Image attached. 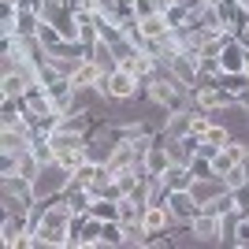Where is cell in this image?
Segmentation results:
<instances>
[{"instance_id": "obj_1", "label": "cell", "mask_w": 249, "mask_h": 249, "mask_svg": "<svg viewBox=\"0 0 249 249\" xmlns=\"http://www.w3.org/2000/svg\"><path fill=\"white\" fill-rule=\"evenodd\" d=\"M67 186H71V171H67V167H60L56 160H52V164L41 167V175L34 178V197H37V201L63 197V194H67Z\"/></svg>"}, {"instance_id": "obj_2", "label": "cell", "mask_w": 249, "mask_h": 249, "mask_svg": "<svg viewBox=\"0 0 249 249\" xmlns=\"http://www.w3.org/2000/svg\"><path fill=\"white\" fill-rule=\"evenodd\" d=\"M190 238H194V246H223V216L201 208L190 223Z\"/></svg>"}, {"instance_id": "obj_3", "label": "cell", "mask_w": 249, "mask_h": 249, "mask_svg": "<svg viewBox=\"0 0 249 249\" xmlns=\"http://www.w3.org/2000/svg\"><path fill=\"white\" fill-rule=\"evenodd\" d=\"M231 101H238V97L231 93L223 82H205L194 89V108H201V112H216V108H223Z\"/></svg>"}, {"instance_id": "obj_4", "label": "cell", "mask_w": 249, "mask_h": 249, "mask_svg": "<svg viewBox=\"0 0 249 249\" xmlns=\"http://www.w3.org/2000/svg\"><path fill=\"white\" fill-rule=\"evenodd\" d=\"M167 71L175 74V82H182L186 89H197V71H201V56L197 52H175Z\"/></svg>"}, {"instance_id": "obj_5", "label": "cell", "mask_w": 249, "mask_h": 249, "mask_svg": "<svg viewBox=\"0 0 249 249\" xmlns=\"http://www.w3.org/2000/svg\"><path fill=\"white\" fill-rule=\"evenodd\" d=\"M26 231H34V219L30 212H4V223H0V242L8 249H19L22 234Z\"/></svg>"}, {"instance_id": "obj_6", "label": "cell", "mask_w": 249, "mask_h": 249, "mask_svg": "<svg viewBox=\"0 0 249 249\" xmlns=\"http://www.w3.org/2000/svg\"><path fill=\"white\" fill-rule=\"evenodd\" d=\"M167 208H171L175 223L190 227V223H194V216L201 212V201L194 197V190H171V197H167Z\"/></svg>"}, {"instance_id": "obj_7", "label": "cell", "mask_w": 249, "mask_h": 249, "mask_svg": "<svg viewBox=\"0 0 249 249\" xmlns=\"http://www.w3.org/2000/svg\"><path fill=\"white\" fill-rule=\"evenodd\" d=\"M246 60H249V49L238 41V37H231L219 52V74H242L246 71Z\"/></svg>"}, {"instance_id": "obj_8", "label": "cell", "mask_w": 249, "mask_h": 249, "mask_svg": "<svg viewBox=\"0 0 249 249\" xmlns=\"http://www.w3.org/2000/svg\"><path fill=\"white\" fill-rule=\"evenodd\" d=\"M34 145V126H15V130H0V153H11V156H22L26 149Z\"/></svg>"}, {"instance_id": "obj_9", "label": "cell", "mask_w": 249, "mask_h": 249, "mask_svg": "<svg viewBox=\"0 0 249 249\" xmlns=\"http://www.w3.org/2000/svg\"><path fill=\"white\" fill-rule=\"evenodd\" d=\"M142 223H145L149 234H156V231H175V227H178L167 205H145V212H142Z\"/></svg>"}, {"instance_id": "obj_10", "label": "cell", "mask_w": 249, "mask_h": 249, "mask_svg": "<svg viewBox=\"0 0 249 249\" xmlns=\"http://www.w3.org/2000/svg\"><path fill=\"white\" fill-rule=\"evenodd\" d=\"M104 74H108V71H104L101 63H93L89 56H86V60H82V63H78V67L71 71V86H74V89H89V86H97V82H101Z\"/></svg>"}, {"instance_id": "obj_11", "label": "cell", "mask_w": 249, "mask_h": 249, "mask_svg": "<svg viewBox=\"0 0 249 249\" xmlns=\"http://www.w3.org/2000/svg\"><path fill=\"white\" fill-rule=\"evenodd\" d=\"M194 197L201 201V205H208V201H216L219 194H227V182H223V178L219 175H208V178H194Z\"/></svg>"}, {"instance_id": "obj_12", "label": "cell", "mask_w": 249, "mask_h": 249, "mask_svg": "<svg viewBox=\"0 0 249 249\" xmlns=\"http://www.w3.org/2000/svg\"><path fill=\"white\" fill-rule=\"evenodd\" d=\"M190 115H194V108H182V112H167L164 115V138L171 142V138H186L190 134Z\"/></svg>"}, {"instance_id": "obj_13", "label": "cell", "mask_w": 249, "mask_h": 249, "mask_svg": "<svg viewBox=\"0 0 249 249\" xmlns=\"http://www.w3.org/2000/svg\"><path fill=\"white\" fill-rule=\"evenodd\" d=\"M101 227H104V219H97L93 212H86V223L78 231V249H101Z\"/></svg>"}, {"instance_id": "obj_14", "label": "cell", "mask_w": 249, "mask_h": 249, "mask_svg": "<svg viewBox=\"0 0 249 249\" xmlns=\"http://www.w3.org/2000/svg\"><path fill=\"white\" fill-rule=\"evenodd\" d=\"M160 178H164L167 190H190V186H194V171H190V164H171Z\"/></svg>"}, {"instance_id": "obj_15", "label": "cell", "mask_w": 249, "mask_h": 249, "mask_svg": "<svg viewBox=\"0 0 249 249\" xmlns=\"http://www.w3.org/2000/svg\"><path fill=\"white\" fill-rule=\"evenodd\" d=\"M86 56H89V60H93V63H101L104 71H115V67H119V60H115L112 45L104 41V37H97V41L89 45V49H86Z\"/></svg>"}, {"instance_id": "obj_16", "label": "cell", "mask_w": 249, "mask_h": 249, "mask_svg": "<svg viewBox=\"0 0 249 249\" xmlns=\"http://www.w3.org/2000/svg\"><path fill=\"white\" fill-rule=\"evenodd\" d=\"M194 22H197L201 30H208V34H223V15H219L216 4H205L201 11H194Z\"/></svg>"}, {"instance_id": "obj_17", "label": "cell", "mask_w": 249, "mask_h": 249, "mask_svg": "<svg viewBox=\"0 0 249 249\" xmlns=\"http://www.w3.org/2000/svg\"><path fill=\"white\" fill-rule=\"evenodd\" d=\"M167 167H171V156H167V145H160V142H156V145L149 149V156H145V171H149V175H164Z\"/></svg>"}, {"instance_id": "obj_18", "label": "cell", "mask_w": 249, "mask_h": 249, "mask_svg": "<svg viewBox=\"0 0 249 249\" xmlns=\"http://www.w3.org/2000/svg\"><path fill=\"white\" fill-rule=\"evenodd\" d=\"M164 19H167V26H171V30H182V26H190L194 11H190L186 4H175V0H171V4L164 8Z\"/></svg>"}, {"instance_id": "obj_19", "label": "cell", "mask_w": 249, "mask_h": 249, "mask_svg": "<svg viewBox=\"0 0 249 249\" xmlns=\"http://www.w3.org/2000/svg\"><path fill=\"white\" fill-rule=\"evenodd\" d=\"M41 160H37V153H34V149H26V153H22L19 156V164H15V175H22V178H30V182H34V178H37V175H41Z\"/></svg>"}, {"instance_id": "obj_20", "label": "cell", "mask_w": 249, "mask_h": 249, "mask_svg": "<svg viewBox=\"0 0 249 249\" xmlns=\"http://www.w3.org/2000/svg\"><path fill=\"white\" fill-rule=\"evenodd\" d=\"M142 34H145V37H164L167 30H171V26H167V19H164V11H153V15H142Z\"/></svg>"}, {"instance_id": "obj_21", "label": "cell", "mask_w": 249, "mask_h": 249, "mask_svg": "<svg viewBox=\"0 0 249 249\" xmlns=\"http://www.w3.org/2000/svg\"><path fill=\"white\" fill-rule=\"evenodd\" d=\"M56 164L67 167V171H78L86 164V145H71V149H60L56 153Z\"/></svg>"}, {"instance_id": "obj_22", "label": "cell", "mask_w": 249, "mask_h": 249, "mask_svg": "<svg viewBox=\"0 0 249 249\" xmlns=\"http://www.w3.org/2000/svg\"><path fill=\"white\" fill-rule=\"evenodd\" d=\"M26 89H30V86H26V78H22L19 71L0 74V97H22Z\"/></svg>"}, {"instance_id": "obj_23", "label": "cell", "mask_w": 249, "mask_h": 249, "mask_svg": "<svg viewBox=\"0 0 249 249\" xmlns=\"http://www.w3.org/2000/svg\"><path fill=\"white\" fill-rule=\"evenodd\" d=\"M115 246H123V223H119V219H104V227H101V249H115Z\"/></svg>"}, {"instance_id": "obj_24", "label": "cell", "mask_w": 249, "mask_h": 249, "mask_svg": "<svg viewBox=\"0 0 249 249\" xmlns=\"http://www.w3.org/2000/svg\"><path fill=\"white\" fill-rule=\"evenodd\" d=\"M142 212H145V205H142V201H134L130 194H123V197H119V223H138V219H142Z\"/></svg>"}, {"instance_id": "obj_25", "label": "cell", "mask_w": 249, "mask_h": 249, "mask_svg": "<svg viewBox=\"0 0 249 249\" xmlns=\"http://www.w3.org/2000/svg\"><path fill=\"white\" fill-rule=\"evenodd\" d=\"M15 8L19 4H4L0 0V37H15Z\"/></svg>"}, {"instance_id": "obj_26", "label": "cell", "mask_w": 249, "mask_h": 249, "mask_svg": "<svg viewBox=\"0 0 249 249\" xmlns=\"http://www.w3.org/2000/svg\"><path fill=\"white\" fill-rule=\"evenodd\" d=\"M89 212H93L97 219H119V201H112V197H97Z\"/></svg>"}, {"instance_id": "obj_27", "label": "cell", "mask_w": 249, "mask_h": 249, "mask_svg": "<svg viewBox=\"0 0 249 249\" xmlns=\"http://www.w3.org/2000/svg\"><path fill=\"white\" fill-rule=\"evenodd\" d=\"M231 208H234L238 216H249V182H242V186L231 190Z\"/></svg>"}, {"instance_id": "obj_28", "label": "cell", "mask_w": 249, "mask_h": 249, "mask_svg": "<svg viewBox=\"0 0 249 249\" xmlns=\"http://www.w3.org/2000/svg\"><path fill=\"white\" fill-rule=\"evenodd\" d=\"M231 138H234V134H231V126L212 123V126H208V134H205V142H208V145H216V149H223V145L231 142Z\"/></svg>"}, {"instance_id": "obj_29", "label": "cell", "mask_w": 249, "mask_h": 249, "mask_svg": "<svg viewBox=\"0 0 249 249\" xmlns=\"http://www.w3.org/2000/svg\"><path fill=\"white\" fill-rule=\"evenodd\" d=\"M208 126H212V115L201 112V108H194V115H190V134L205 138V134H208Z\"/></svg>"}, {"instance_id": "obj_30", "label": "cell", "mask_w": 249, "mask_h": 249, "mask_svg": "<svg viewBox=\"0 0 249 249\" xmlns=\"http://www.w3.org/2000/svg\"><path fill=\"white\" fill-rule=\"evenodd\" d=\"M37 37H41V45H45V49H52V45L67 41V37H63V34L56 30V26H52V22H41V30H37Z\"/></svg>"}, {"instance_id": "obj_31", "label": "cell", "mask_w": 249, "mask_h": 249, "mask_svg": "<svg viewBox=\"0 0 249 249\" xmlns=\"http://www.w3.org/2000/svg\"><path fill=\"white\" fill-rule=\"evenodd\" d=\"M190 171H194V178H208V175H216V171H212V160H208V156H194V160H190Z\"/></svg>"}, {"instance_id": "obj_32", "label": "cell", "mask_w": 249, "mask_h": 249, "mask_svg": "<svg viewBox=\"0 0 249 249\" xmlns=\"http://www.w3.org/2000/svg\"><path fill=\"white\" fill-rule=\"evenodd\" d=\"M223 182H227V190H234V186H242V182H249V171H246V164H234L223 175Z\"/></svg>"}, {"instance_id": "obj_33", "label": "cell", "mask_w": 249, "mask_h": 249, "mask_svg": "<svg viewBox=\"0 0 249 249\" xmlns=\"http://www.w3.org/2000/svg\"><path fill=\"white\" fill-rule=\"evenodd\" d=\"M175 4H186L190 11H201V8H205V4H208V0H175Z\"/></svg>"}, {"instance_id": "obj_34", "label": "cell", "mask_w": 249, "mask_h": 249, "mask_svg": "<svg viewBox=\"0 0 249 249\" xmlns=\"http://www.w3.org/2000/svg\"><path fill=\"white\" fill-rule=\"evenodd\" d=\"M238 4H242V11H246V15H249V0H238Z\"/></svg>"}, {"instance_id": "obj_35", "label": "cell", "mask_w": 249, "mask_h": 249, "mask_svg": "<svg viewBox=\"0 0 249 249\" xmlns=\"http://www.w3.org/2000/svg\"><path fill=\"white\" fill-rule=\"evenodd\" d=\"M242 74H246V82H249V60H246V71H242Z\"/></svg>"}]
</instances>
